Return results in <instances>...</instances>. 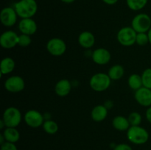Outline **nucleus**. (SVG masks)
Listing matches in <instances>:
<instances>
[{
  "instance_id": "f257e3e1",
  "label": "nucleus",
  "mask_w": 151,
  "mask_h": 150,
  "mask_svg": "<svg viewBox=\"0 0 151 150\" xmlns=\"http://www.w3.org/2000/svg\"><path fill=\"white\" fill-rule=\"evenodd\" d=\"M14 9L21 19L32 18L38 10V4L35 0H19L15 4Z\"/></svg>"
},
{
  "instance_id": "f03ea898",
  "label": "nucleus",
  "mask_w": 151,
  "mask_h": 150,
  "mask_svg": "<svg viewBox=\"0 0 151 150\" xmlns=\"http://www.w3.org/2000/svg\"><path fill=\"white\" fill-rule=\"evenodd\" d=\"M127 138L132 144L141 145L147 142L149 139V132L140 125L131 126L127 131Z\"/></svg>"
},
{
  "instance_id": "7ed1b4c3",
  "label": "nucleus",
  "mask_w": 151,
  "mask_h": 150,
  "mask_svg": "<svg viewBox=\"0 0 151 150\" xmlns=\"http://www.w3.org/2000/svg\"><path fill=\"white\" fill-rule=\"evenodd\" d=\"M111 79L109 74L103 72L97 73L93 75L89 81V85L91 89L97 92H103L106 91L110 87Z\"/></svg>"
},
{
  "instance_id": "20e7f679",
  "label": "nucleus",
  "mask_w": 151,
  "mask_h": 150,
  "mask_svg": "<svg viewBox=\"0 0 151 150\" xmlns=\"http://www.w3.org/2000/svg\"><path fill=\"white\" fill-rule=\"evenodd\" d=\"M1 119L6 127H17L22 122V116L17 107H9L4 110Z\"/></svg>"
},
{
  "instance_id": "39448f33",
  "label": "nucleus",
  "mask_w": 151,
  "mask_h": 150,
  "mask_svg": "<svg viewBox=\"0 0 151 150\" xmlns=\"http://www.w3.org/2000/svg\"><path fill=\"white\" fill-rule=\"evenodd\" d=\"M137 32L131 26H124L117 32L116 39L124 46H131L136 44Z\"/></svg>"
},
{
  "instance_id": "423d86ee",
  "label": "nucleus",
  "mask_w": 151,
  "mask_h": 150,
  "mask_svg": "<svg viewBox=\"0 0 151 150\" xmlns=\"http://www.w3.org/2000/svg\"><path fill=\"white\" fill-rule=\"evenodd\" d=\"M131 27L137 32H147L151 28V18L146 13H139L131 21Z\"/></svg>"
},
{
  "instance_id": "0eeeda50",
  "label": "nucleus",
  "mask_w": 151,
  "mask_h": 150,
  "mask_svg": "<svg viewBox=\"0 0 151 150\" xmlns=\"http://www.w3.org/2000/svg\"><path fill=\"white\" fill-rule=\"evenodd\" d=\"M47 49L50 54L58 57L63 55L66 52V44L61 38H51L47 43Z\"/></svg>"
},
{
  "instance_id": "6e6552de",
  "label": "nucleus",
  "mask_w": 151,
  "mask_h": 150,
  "mask_svg": "<svg viewBox=\"0 0 151 150\" xmlns=\"http://www.w3.org/2000/svg\"><path fill=\"white\" fill-rule=\"evenodd\" d=\"M4 88L10 93H19L25 88V82L23 78L14 75L7 78L4 82Z\"/></svg>"
},
{
  "instance_id": "1a4fd4ad",
  "label": "nucleus",
  "mask_w": 151,
  "mask_h": 150,
  "mask_svg": "<svg viewBox=\"0 0 151 150\" xmlns=\"http://www.w3.org/2000/svg\"><path fill=\"white\" fill-rule=\"evenodd\" d=\"M24 119L27 125L32 128H38L42 126L44 122L43 115L36 110H29L26 112Z\"/></svg>"
},
{
  "instance_id": "9d476101",
  "label": "nucleus",
  "mask_w": 151,
  "mask_h": 150,
  "mask_svg": "<svg viewBox=\"0 0 151 150\" xmlns=\"http://www.w3.org/2000/svg\"><path fill=\"white\" fill-rule=\"evenodd\" d=\"M18 15L14 7H6L1 10L0 21L1 23L7 27H10L16 24L17 21Z\"/></svg>"
},
{
  "instance_id": "9b49d317",
  "label": "nucleus",
  "mask_w": 151,
  "mask_h": 150,
  "mask_svg": "<svg viewBox=\"0 0 151 150\" xmlns=\"http://www.w3.org/2000/svg\"><path fill=\"white\" fill-rule=\"evenodd\" d=\"M19 35L13 30H7L3 32L0 36V45L6 49L14 48L18 46Z\"/></svg>"
},
{
  "instance_id": "f8f14e48",
  "label": "nucleus",
  "mask_w": 151,
  "mask_h": 150,
  "mask_svg": "<svg viewBox=\"0 0 151 150\" xmlns=\"http://www.w3.org/2000/svg\"><path fill=\"white\" fill-rule=\"evenodd\" d=\"M134 98L138 104L143 107H149L151 106V89L142 87L135 91Z\"/></svg>"
},
{
  "instance_id": "ddd939ff",
  "label": "nucleus",
  "mask_w": 151,
  "mask_h": 150,
  "mask_svg": "<svg viewBox=\"0 0 151 150\" xmlns=\"http://www.w3.org/2000/svg\"><path fill=\"white\" fill-rule=\"evenodd\" d=\"M91 58L93 61L97 65L103 66L110 62L111 58V52L105 48L96 49L91 54Z\"/></svg>"
},
{
  "instance_id": "4468645a",
  "label": "nucleus",
  "mask_w": 151,
  "mask_h": 150,
  "mask_svg": "<svg viewBox=\"0 0 151 150\" xmlns=\"http://www.w3.org/2000/svg\"><path fill=\"white\" fill-rule=\"evenodd\" d=\"M19 29L22 34L32 35L36 32L38 29L37 24L32 18L22 19L19 23Z\"/></svg>"
},
{
  "instance_id": "2eb2a0df",
  "label": "nucleus",
  "mask_w": 151,
  "mask_h": 150,
  "mask_svg": "<svg viewBox=\"0 0 151 150\" xmlns=\"http://www.w3.org/2000/svg\"><path fill=\"white\" fill-rule=\"evenodd\" d=\"M78 43L84 49H90L95 44V37L89 31L82 32L78 36Z\"/></svg>"
},
{
  "instance_id": "dca6fc26",
  "label": "nucleus",
  "mask_w": 151,
  "mask_h": 150,
  "mask_svg": "<svg viewBox=\"0 0 151 150\" xmlns=\"http://www.w3.org/2000/svg\"><path fill=\"white\" fill-rule=\"evenodd\" d=\"M72 90V85L67 79H60L55 86V92L59 96H66Z\"/></svg>"
},
{
  "instance_id": "f3484780",
  "label": "nucleus",
  "mask_w": 151,
  "mask_h": 150,
  "mask_svg": "<svg viewBox=\"0 0 151 150\" xmlns=\"http://www.w3.org/2000/svg\"><path fill=\"white\" fill-rule=\"evenodd\" d=\"M91 119L96 122H101L104 121L108 116V109L106 106L98 104L92 109L91 113Z\"/></svg>"
},
{
  "instance_id": "a211bd4d",
  "label": "nucleus",
  "mask_w": 151,
  "mask_h": 150,
  "mask_svg": "<svg viewBox=\"0 0 151 150\" xmlns=\"http://www.w3.org/2000/svg\"><path fill=\"white\" fill-rule=\"evenodd\" d=\"M112 125L114 128L118 131H128L131 126L128 118L122 116H115L112 121Z\"/></svg>"
},
{
  "instance_id": "6ab92c4d",
  "label": "nucleus",
  "mask_w": 151,
  "mask_h": 150,
  "mask_svg": "<svg viewBox=\"0 0 151 150\" xmlns=\"http://www.w3.org/2000/svg\"><path fill=\"white\" fill-rule=\"evenodd\" d=\"M16 66L14 60L10 57H6L1 60L0 63V71L3 75L9 74L13 71Z\"/></svg>"
},
{
  "instance_id": "aec40b11",
  "label": "nucleus",
  "mask_w": 151,
  "mask_h": 150,
  "mask_svg": "<svg viewBox=\"0 0 151 150\" xmlns=\"http://www.w3.org/2000/svg\"><path fill=\"white\" fill-rule=\"evenodd\" d=\"M5 141L10 143H16L20 138V133L16 127H6L3 132Z\"/></svg>"
},
{
  "instance_id": "412c9836",
  "label": "nucleus",
  "mask_w": 151,
  "mask_h": 150,
  "mask_svg": "<svg viewBox=\"0 0 151 150\" xmlns=\"http://www.w3.org/2000/svg\"><path fill=\"white\" fill-rule=\"evenodd\" d=\"M125 74V69L121 65H114L109 69L108 74L111 80H119Z\"/></svg>"
},
{
  "instance_id": "4be33fe9",
  "label": "nucleus",
  "mask_w": 151,
  "mask_h": 150,
  "mask_svg": "<svg viewBox=\"0 0 151 150\" xmlns=\"http://www.w3.org/2000/svg\"><path fill=\"white\" fill-rule=\"evenodd\" d=\"M128 84L130 88H131L134 91H137L142 87H143L142 79L141 75L138 74H132L131 76L128 77Z\"/></svg>"
},
{
  "instance_id": "5701e85b",
  "label": "nucleus",
  "mask_w": 151,
  "mask_h": 150,
  "mask_svg": "<svg viewBox=\"0 0 151 150\" xmlns=\"http://www.w3.org/2000/svg\"><path fill=\"white\" fill-rule=\"evenodd\" d=\"M42 126L45 132H47V134H50V135L55 134L59 129L58 124L53 120L44 121Z\"/></svg>"
},
{
  "instance_id": "b1692460",
  "label": "nucleus",
  "mask_w": 151,
  "mask_h": 150,
  "mask_svg": "<svg viewBox=\"0 0 151 150\" xmlns=\"http://www.w3.org/2000/svg\"><path fill=\"white\" fill-rule=\"evenodd\" d=\"M148 0H126L128 7L132 10H140L147 4Z\"/></svg>"
},
{
  "instance_id": "393cba45",
  "label": "nucleus",
  "mask_w": 151,
  "mask_h": 150,
  "mask_svg": "<svg viewBox=\"0 0 151 150\" xmlns=\"http://www.w3.org/2000/svg\"><path fill=\"white\" fill-rule=\"evenodd\" d=\"M128 119L131 126H139L142 121V117L138 112H132L128 115Z\"/></svg>"
},
{
  "instance_id": "a878e982",
  "label": "nucleus",
  "mask_w": 151,
  "mask_h": 150,
  "mask_svg": "<svg viewBox=\"0 0 151 150\" xmlns=\"http://www.w3.org/2000/svg\"><path fill=\"white\" fill-rule=\"evenodd\" d=\"M143 87L151 89V68L146 69L142 74Z\"/></svg>"
},
{
  "instance_id": "bb28decb",
  "label": "nucleus",
  "mask_w": 151,
  "mask_h": 150,
  "mask_svg": "<svg viewBox=\"0 0 151 150\" xmlns=\"http://www.w3.org/2000/svg\"><path fill=\"white\" fill-rule=\"evenodd\" d=\"M136 44L139 46H144L149 43V38L147 32H139L137 33V38H136Z\"/></svg>"
},
{
  "instance_id": "cd10ccee",
  "label": "nucleus",
  "mask_w": 151,
  "mask_h": 150,
  "mask_svg": "<svg viewBox=\"0 0 151 150\" xmlns=\"http://www.w3.org/2000/svg\"><path fill=\"white\" fill-rule=\"evenodd\" d=\"M32 43L30 35H25V34H21L19 35V40H18V46L21 47H27Z\"/></svg>"
},
{
  "instance_id": "c85d7f7f",
  "label": "nucleus",
  "mask_w": 151,
  "mask_h": 150,
  "mask_svg": "<svg viewBox=\"0 0 151 150\" xmlns=\"http://www.w3.org/2000/svg\"><path fill=\"white\" fill-rule=\"evenodd\" d=\"M1 150H18V149L14 143L6 141L1 145Z\"/></svg>"
},
{
  "instance_id": "c756f323",
  "label": "nucleus",
  "mask_w": 151,
  "mask_h": 150,
  "mask_svg": "<svg viewBox=\"0 0 151 150\" xmlns=\"http://www.w3.org/2000/svg\"><path fill=\"white\" fill-rule=\"evenodd\" d=\"M114 150H133L130 145L127 144H119L114 147Z\"/></svg>"
},
{
  "instance_id": "7c9ffc66",
  "label": "nucleus",
  "mask_w": 151,
  "mask_h": 150,
  "mask_svg": "<svg viewBox=\"0 0 151 150\" xmlns=\"http://www.w3.org/2000/svg\"><path fill=\"white\" fill-rule=\"evenodd\" d=\"M145 116H146V119H147V121H148L150 124H151V106L150 107H147V110H146V113H145Z\"/></svg>"
},
{
  "instance_id": "2f4dec72",
  "label": "nucleus",
  "mask_w": 151,
  "mask_h": 150,
  "mask_svg": "<svg viewBox=\"0 0 151 150\" xmlns=\"http://www.w3.org/2000/svg\"><path fill=\"white\" fill-rule=\"evenodd\" d=\"M103 1L106 4H109V5H113V4H116L118 0H103Z\"/></svg>"
},
{
  "instance_id": "473e14b6",
  "label": "nucleus",
  "mask_w": 151,
  "mask_h": 150,
  "mask_svg": "<svg viewBox=\"0 0 151 150\" xmlns=\"http://www.w3.org/2000/svg\"><path fill=\"white\" fill-rule=\"evenodd\" d=\"M4 142H6V141H5V138H4V135H3L2 133L0 134V144H1H1H4Z\"/></svg>"
},
{
  "instance_id": "72a5a7b5",
  "label": "nucleus",
  "mask_w": 151,
  "mask_h": 150,
  "mask_svg": "<svg viewBox=\"0 0 151 150\" xmlns=\"http://www.w3.org/2000/svg\"><path fill=\"white\" fill-rule=\"evenodd\" d=\"M147 35H148V38H149V43H150V44L151 45V28L149 29V31L147 32Z\"/></svg>"
},
{
  "instance_id": "f704fd0d",
  "label": "nucleus",
  "mask_w": 151,
  "mask_h": 150,
  "mask_svg": "<svg viewBox=\"0 0 151 150\" xmlns=\"http://www.w3.org/2000/svg\"><path fill=\"white\" fill-rule=\"evenodd\" d=\"M4 126H5V124H4V122L3 121L2 119H1V121H0V129H3Z\"/></svg>"
},
{
  "instance_id": "c9c22d12",
  "label": "nucleus",
  "mask_w": 151,
  "mask_h": 150,
  "mask_svg": "<svg viewBox=\"0 0 151 150\" xmlns=\"http://www.w3.org/2000/svg\"><path fill=\"white\" fill-rule=\"evenodd\" d=\"M75 0H61V1H63V3H66V4H70V3L74 2Z\"/></svg>"
}]
</instances>
